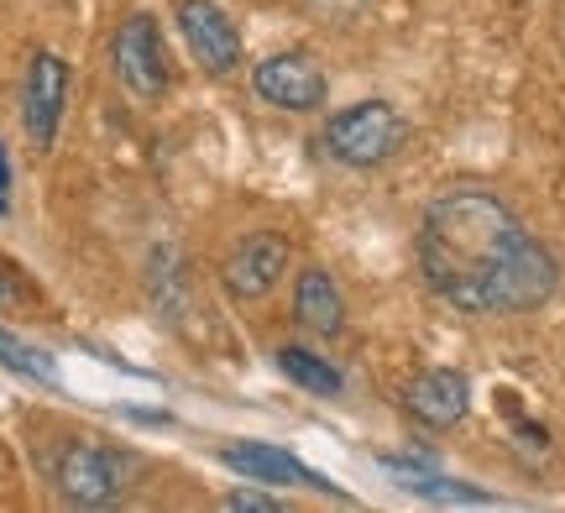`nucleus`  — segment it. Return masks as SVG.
I'll list each match as a JSON object with an SVG mask.
<instances>
[{
    "label": "nucleus",
    "instance_id": "12",
    "mask_svg": "<svg viewBox=\"0 0 565 513\" xmlns=\"http://www.w3.org/2000/svg\"><path fill=\"white\" fill-rule=\"evenodd\" d=\"M273 362H278V372L288 377V383H299L303 393H320V398H335V393L345 388V377H341V367H330L324 356H315L309 346H278L273 351Z\"/></svg>",
    "mask_w": 565,
    "mask_h": 513
},
{
    "label": "nucleus",
    "instance_id": "13",
    "mask_svg": "<svg viewBox=\"0 0 565 513\" xmlns=\"http://www.w3.org/2000/svg\"><path fill=\"white\" fill-rule=\"evenodd\" d=\"M0 367L21 372V377H32V383H58V362L42 346H26L11 330H0Z\"/></svg>",
    "mask_w": 565,
    "mask_h": 513
},
{
    "label": "nucleus",
    "instance_id": "11",
    "mask_svg": "<svg viewBox=\"0 0 565 513\" xmlns=\"http://www.w3.org/2000/svg\"><path fill=\"white\" fill-rule=\"evenodd\" d=\"M294 320L309 335H320V341H335L345 330V299L324 267H303L299 272V284H294Z\"/></svg>",
    "mask_w": 565,
    "mask_h": 513
},
{
    "label": "nucleus",
    "instance_id": "7",
    "mask_svg": "<svg viewBox=\"0 0 565 513\" xmlns=\"http://www.w3.org/2000/svg\"><path fill=\"white\" fill-rule=\"evenodd\" d=\"M252 89L263 95L267 105H278L288 116H309L330 100V79L324 68L309 53H273L252 68Z\"/></svg>",
    "mask_w": 565,
    "mask_h": 513
},
{
    "label": "nucleus",
    "instance_id": "10",
    "mask_svg": "<svg viewBox=\"0 0 565 513\" xmlns=\"http://www.w3.org/2000/svg\"><path fill=\"white\" fill-rule=\"evenodd\" d=\"M221 461L246 482H267V488H330L320 472H309L299 456L263 446V440H242V446H221Z\"/></svg>",
    "mask_w": 565,
    "mask_h": 513
},
{
    "label": "nucleus",
    "instance_id": "2",
    "mask_svg": "<svg viewBox=\"0 0 565 513\" xmlns=\"http://www.w3.org/2000/svg\"><path fill=\"white\" fill-rule=\"evenodd\" d=\"M131 477H137V456L116 451L105 440H89V435L58 440L47 451V482H53V493L68 509H110V503H121Z\"/></svg>",
    "mask_w": 565,
    "mask_h": 513
},
{
    "label": "nucleus",
    "instance_id": "9",
    "mask_svg": "<svg viewBox=\"0 0 565 513\" xmlns=\"http://www.w3.org/2000/svg\"><path fill=\"white\" fill-rule=\"evenodd\" d=\"M404 414L414 425H424V430H456L466 414H471V383H466V372H450V367L419 372L404 388Z\"/></svg>",
    "mask_w": 565,
    "mask_h": 513
},
{
    "label": "nucleus",
    "instance_id": "5",
    "mask_svg": "<svg viewBox=\"0 0 565 513\" xmlns=\"http://www.w3.org/2000/svg\"><path fill=\"white\" fill-rule=\"evenodd\" d=\"M288 257H294V252H288V242H282L278 231H257V236L236 242L221 263L225 299H231V304H257V299H267V293L282 284Z\"/></svg>",
    "mask_w": 565,
    "mask_h": 513
},
{
    "label": "nucleus",
    "instance_id": "6",
    "mask_svg": "<svg viewBox=\"0 0 565 513\" xmlns=\"http://www.w3.org/2000/svg\"><path fill=\"white\" fill-rule=\"evenodd\" d=\"M63 105H68V63L53 47H38L26 63V84H21V126L38 152H47L58 137Z\"/></svg>",
    "mask_w": 565,
    "mask_h": 513
},
{
    "label": "nucleus",
    "instance_id": "4",
    "mask_svg": "<svg viewBox=\"0 0 565 513\" xmlns=\"http://www.w3.org/2000/svg\"><path fill=\"white\" fill-rule=\"evenodd\" d=\"M110 63H116V79L137 100H158L162 89H168V47H162L158 17H147V11L126 17L116 42H110Z\"/></svg>",
    "mask_w": 565,
    "mask_h": 513
},
{
    "label": "nucleus",
    "instance_id": "1",
    "mask_svg": "<svg viewBox=\"0 0 565 513\" xmlns=\"http://www.w3.org/2000/svg\"><path fill=\"white\" fill-rule=\"evenodd\" d=\"M419 272L461 314H529L561 288L555 252L492 189H450L419 221Z\"/></svg>",
    "mask_w": 565,
    "mask_h": 513
},
{
    "label": "nucleus",
    "instance_id": "8",
    "mask_svg": "<svg viewBox=\"0 0 565 513\" xmlns=\"http://www.w3.org/2000/svg\"><path fill=\"white\" fill-rule=\"evenodd\" d=\"M173 21H179L183 42L200 58L204 74H231L242 63V26L225 17V6H215V0H179Z\"/></svg>",
    "mask_w": 565,
    "mask_h": 513
},
{
    "label": "nucleus",
    "instance_id": "15",
    "mask_svg": "<svg viewBox=\"0 0 565 513\" xmlns=\"http://www.w3.org/2000/svg\"><path fill=\"white\" fill-rule=\"evenodd\" d=\"M6 299H17V284H11V272H6V263H0V304Z\"/></svg>",
    "mask_w": 565,
    "mask_h": 513
},
{
    "label": "nucleus",
    "instance_id": "3",
    "mask_svg": "<svg viewBox=\"0 0 565 513\" xmlns=\"http://www.w3.org/2000/svg\"><path fill=\"white\" fill-rule=\"evenodd\" d=\"M330 158V163L341 168H383L393 163L398 152L408 147V121L398 105L387 100H356L345 105V110H335L330 121H324L320 142H315Z\"/></svg>",
    "mask_w": 565,
    "mask_h": 513
},
{
    "label": "nucleus",
    "instance_id": "14",
    "mask_svg": "<svg viewBox=\"0 0 565 513\" xmlns=\"http://www.w3.org/2000/svg\"><path fill=\"white\" fill-rule=\"evenodd\" d=\"M231 513H282V498H263V493H225Z\"/></svg>",
    "mask_w": 565,
    "mask_h": 513
}]
</instances>
